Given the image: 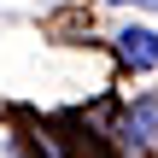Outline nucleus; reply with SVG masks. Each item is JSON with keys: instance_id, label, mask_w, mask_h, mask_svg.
<instances>
[{"instance_id": "f257e3e1", "label": "nucleus", "mask_w": 158, "mask_h": 158, "mask_svg": "<svg viewBox=\"0 0 158 158\" xmlns=\"http://www.w3.org/2000/svg\"><path fill=\"white\" fill-rule=\"evenodd\" d=\"M111 47H117V64H123V70H135V76L158 70V29H147V23L117 29V35H111Z\"/></svg>"}, {"instance_id": "f03ea898", "label": "nucleus", "mask_w": 158, "mask_h": 158, "mask_svg": "<svg viewBox=\"0 0 158 158\" xmlns=\"http://www.w3.org/2000/svg\"><path fill=\"white\" fill-rule=\"evenodd\" d=\"M117 141H123L129 152H141L147 141H158V94H141V100L123 111V123H117Z\"/></svg>"}, {"instance_id": "7ed1b4c3", "label": "nucleus", "mask_w": 158, "mask_h": 158, "mask_svg": "<svg viewBox=\"0 0 158 158\" xmlns=\"http://www.w3.org/2000/svg\"><path fill=\"white\" fill-rule=\"evenodd\" d=\"M106 6H147V12H158V0H106Z\"/></svg>"}]
</instances>
